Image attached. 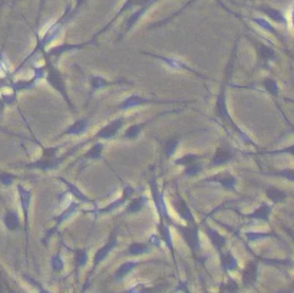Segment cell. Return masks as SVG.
Returning <instances> with one entry per match:
<instances>
[{
    "mask_svg": "<svg viewBox=\"0 0 294 293\" xmlns=\"http://www.w3.org/2000/svg\"><path fill=\"white\" fill-rule=\"evenodd\" d=\"M79 204H81V203H79V201H76V200H75V201H70V204H69V206H67V207L65 208V210H63V211H62V213H60L59 216H55V217L52 218V220L55 221V224L50 227L49 230H46V233H45V239L42 240V243H43L45 246L48 245L49 239L53 236L55 233H56L57 228H59V227L62 226V223H63L65 220H67V218L70 217L72 214H75L76 211H78V208H79Z\"/></svg>",
    "mask_w": 294,
    "mask_h": 293,
    "instance_id": "52a82bcc",
    "label": "cell"
},
{
    "mask_svg": "<svg viewBox=\"0 0 294 293\" xmlns=\"http://www.w3.org/2000/svg\"><path fill=\"white\" fill-rule=\"evenodd\" d=\"M150 187H151V194H152V201H154V206H155V210L160 216V220H162L165 224H172V220L168 214V207H167V203H165V199H164V193H162L155 179H151L150 181Z\"/></svg>",
    "mask_w": 294,
    "mask_h": 293,
    "instance_id": "5b68a950",
    "label": "cell"
},
{
    "mask_svg": "<svg viewBox=\"0 0 294 293\" xmlns=\"http://www.w3.org/2000/svg\"><path fill=\"white\" fill-rule=\"evenodd\" d=\"M253 22H254L256 25H258V26H260L261 29H264V30H266V32H268V33H273L275 38H278V39L281 38V36H280V33H278V32H277V30H275V29L273 28V26H271L268 22H266L264 19H260V18H253Z\"/></svg>",
    "mask_w": 294,
    "mask_h": 293,
    "instance_id": "e575fe53",
    "label": "cell"
},
{
    "mask_svg": "<svg viewBox=\"0 0 294 293\" xmlns=\"http://www.w3.org/2000/svg\"><path fill=\"white\" fill-rule=\"evenodd\" d=\"M25 279H28L29 282H30V283H32V284H35V286L38 287V289H39V290H40V292H46V289H45V287H42V286H39L38 282H36L35 279H32L30 276H28V274H25Z\"/></svg>",
    "mask_w": 294,
    "mask_h": 293,
    "instance_id": "bcb514c9",
    "label": "cell"
},
{
    "mask_svg": "<svg viewBox=\"0 0 294 293\" xmlns=\"http://www.w3.org/2000/svg\"><path fill=\"white\" fill-rule=\"evenodd\" d=\"M5 106H6V104L3 102V99L0 98V115L3 113V109H5Z\"/></svg>",
    "mask_w": 294,
    "mask_h": 293,
    "instance_id": "c3c4849f",
    "label": "cell"
},
{
    "mask_svg": "<svg viewBox=\"0 0 294 293\" xmlns=\"http://www.w3.org/2000/svg\"><path fill=\"white\" fill-rule=\"evenodd\" d=\"M15 180H16V175L9 174V172H5V171H0V183L3 186H12Z\"/></svg>",
    "mask_w": 294,
    "mask_h": 293,
    "instance_id": "b9f144b4",
    "label": "cell"
},
{
    "mask_svg": "<svg viewBox=\"0 0 294 293\" xmlns=\"http://www.w3.org/2000/svg\"><path fill=\"white\" fill-rule=\"evenodd\" d=\"M268 175H280V177H285L288 181H294V171L293 168H288V170H281V171H271V172H267Z\"/></svg>",
    "mask_w": 294,
    "mask_h": 293,
    "instance_id": "ab89813d",
    "label": "cell"
},
{
    "mask_svg": "<svg viewBox=\"0 0 294 293\" xmlns=\"http://www.w3.org/2000/svg\"><path fill=\"white\" fill-rule=\"evenodd\" d=\"M145 55H148V56L155 57V59H158V61H161L164 62L167 67H170L171 69H175V71H188L191 74H195L199 78H204V75H201L199 72L197 71H194L192 68H190L188 65H185L184 62H181L178 59H174V57H165V56H158V55H154V53H148V52H145Z\"/></svg>",
    "mask_w": 294,
    "mask_h": 293,
    "instance_id": "4fadbf2b",
    "label": "cell"
},
{
    "mask_svg": "<svg viewBox=\"0 0 294 293\" xmlns=\"http://www.w3.org/2000/svg\"><path fill=\"white\" fill-rule=\"evenodd\" d=\"M150 243H151L152 246L158 247L162 243L161 237L158 236V235H151V237H150Z\"/></svg>",
    "mask_w": 294,
    "mask_h": 293,
    "instance_id": "f6af8a7d",
    "label": "cell"
},
{
    "mask_svg": "<svg viewBox=\"0 0 294 293\" xmlns=\"http://www.w3.org/2000/svg\"><path fill=\"white\" fill-rule=\"evenodd\" d=\"M3 223H5V226H6V228H8L9 231L18 230L20 224L19 214H18L15 210H9V211L5 214V217H3Z\"/></svg>",
    "mask_w": 294,
    "mask_h": 293,
    "instance_id": "4316f807",
    "label": "cell"
},
{
    "mask_svg": "<svg viewBox=\"0 0 294 293\" xmlns=\"http://www.w3.org/2000/svg\"><path fill=\"white\" fill-rule=\"evenodd\" d=\"M133 193H135V190H133L131 186H126V187L122 190V194H121V197H119V199H116L115 201H112V203H111V204H108L106 207L95 208V210H92V211H89V213H91V214H95V216H99V214H106V213H112V211H115L116 208L122 207L123 204L132 197Z\"/></svg>",
    "mask_w": 294,
    "mask_h": 293,
    "instance_id": "ba28073f",
    "label": "cell"
},
{
    "mask_svg": "<svg viewBox=\"0 0 294 293\" xmlns=\"http://www.w3.org/2000/svg\"><path fill=\"white\" fill-rule=\"evenodd\" d=\"M174 101H161V99H150V98H143L139 95H131L128 96L126 99H123L121 104L118 105V109L119 111H126V109H131V108H136V106H141V105H148V104H172Z\"/></svg>",
    "mask_w": 294,
    "mask_h": 293,
    "instance_id": "9c48e42d",
    "label": "cell"
},
{
    "mask_svg": "<svg viewBox=\"0 0 294 293\" xmlns=\"http://www.w3.org/2000/svg\"><path fill=\"white\" fill-rule=\"evenodd\" d=\"M59 148L50 147V148H43V152L40 155V158H38L33 162H29L25 167L29 170H42V171H50L59 168V165L63 162L65 157H56V152Z\"/></svg>",
    "mask_w": 294,
    "mask_h": 293,
    "instance_id": "7a4b0ae2",
    "label": "cell"
},
{
    "mask_svg": "<svg viewBox=\"0 0 294 293\" xmlns=\"http://www.w3.org/2000/svg\"><path fill=\"white\" fill-rule=\"evenodd\" d=\"M0 131H3V133H6V134H10L9 131H6V130H5V128H2V127H0Z\"/></svg>",
    "mask_w": 294,
    "mask_h": 293,
    "instance_id": "681fc988",
    "label": "cell"
},
{
    "mask_svg": "<svg viewBox=\"0 0 294 293\" xmlns=\"http://www.w3.org/2000/svg\"><path fill=\"white\" fill-rule=\"evenodd\" d=\"M50 267H52L53 272H62V270H63L65 263H63V260H62L60 252H56L55 255L52 256V259H50Z\"/></svg>",
    "mask_w": 294,
    "mask_h": 293,
    "instance_id": "836d02e7",
    "label": "cell"
},
{
    "mask_svg": "<svg viewBox=\"0 0 294 293\" xmlns=\"http://www.w3.org/2000/svg\"><path fill=\"white\" fill-rule=\"evenodd\" d=\"M86 130H88V121L86 120H78L70 127H67L66 130L60 134L59 137H63V135H82Z\"/></svg>",
    "mask_w": 294,
    "mask_h": 293,
    "instance_id": "d4e9b609",
    "label": "cell"
},
{
    "mask_svg": "<svg viewBox=\"0 0 294 293\" xmlns=\"http://www.w3.org/2000/svg\"><path fill=\"white\" fill-rule=\"evenodd\" d=\"M202 164L198 161H195V162H192V164H190V165H187L185 167V170H184V174L185 175H188V177H195L197 174H199L201 171H202Z\"/></svg>",
    "mask_w": 294,
    "mask_h": 293,
    "instance_id": "d590c367",
    "label": "cell"
},
{
    "mask_svg": "<svg viewBox=\"0 0 294 293\" xmlns=\"http://www.w3.org/2000/svg\"><path fill=\"white\" fill-rule=\"evenodd\" d=\"M45 72H46V79H48L49 85L52 86V88H55L57 92L63 96V99H65V101H66V104L70 106V109H74V105H72L70 99H69V95H67L66 84H65V81H63L62 75L59 74V71H57L56 68L50 64V61H49V59L46 61Z\"/></svg>",
    "mask_w": 294,
    "mask_h": 293,
    "instance_id": "3957f363",
    "label": "cell"
},
{
    "mask_svg": "<svg viewBox=\"0 0 294 293\" xmlns=\"http://www.w3.org/2000/svg\"><path fill=\"white\" fill-rule=\"evenodd\" d=\"M264 12H266L267 15L271 18V19L274 20V22H277V23H284L285 25V19L284 16L278 12V10H271V9H264Z\"/></svg>",
    "mask_w": 294,
    "mask_h": 293,
    "instance_id": "60d3db41",
    "label": "cell"
},
{
    "mask_svg": "<svg viewBox=\"0 0 294 293\" xmlns=\"http://www.w3.org/2000/svg\"><path fill=\"white\" fill-rule=\"evenodd\" d=\"M148 201V199L145 196L141 197H136V199L131 200V203H128V207L125 208V213L126 214H135V213H139L145 206V203Z\"/></svg>",
    "mask_w": 294,
    "mask_h": 293,
    "instance_id": "83f0119b",
    "label": "cell"
},
{
    "mask_svg": "<svg viewBox=\"0 0 294 293\" xmlns=\"http://www.w3.org/2000/svg\"><path fill=\"white\" fill-rule=\"evenodd\" d=\"M89 82H91V95L95 94L96 91H99V89H104V88H106V86L115 85V84H128V82H126V81H123V79L112 82V81H106L104 76H98V75L92 76Z\"/></svg>",
    "mask_w": 294,
    "mask_h": 293,
    "instance_id": "603a6c76",
    "label": "cell"
},
{
    "mask_svg": "<svg viewBox=\"0 0 294 293\" xmlns=\"http://www.w3.org/2000/svg\"><path fill=\"white\" fill-rule=\"evenodd\" d=\"M172 204H174V207L177 210L180 218H182L184 221H187L188 224H198L195 221V218H194V214H192L191 208L188 207V204L185 203V200L182 199L181 196H177L175 199L172 200Z\"/></svg>",
    "mask_w": 294,
    "mask_h": 293,
    "instance_id": "7c38bea8",
    "label": "cell"
},
{
    "mask_svg": "<svg viewBox=\"0 0 294 293\" xmlns=\"http://www.w3.org/2000/svg\"><path fill=\"white\" fill-rule=\"evenodd\" d=\"M57 180L60 181L62 184H65V187H66V191L69 194H72L74 197H75L76 201H79V203H91V204H96L94 200H91L88 196L84 194V191H81V189L75 186L74 183H70V181L65 180V179H62V177H57Z\"/></svg>",
    "mask_w": 294,
    "mask_h": 293,
    "instance_id": "ac0fdd59",
    "label": "cell"
},
{
    "mask_svg": "<svg viewBox=\"0 0 294 293\" xmlns=\"http://www.w3.org/2000/svg\"><path fill=\"white\" fill-rule=\"evenodd\" d=\"M94 42V40H92ZM92 42H88V43H82V45H70V43H60L55 47H50L48 52H43L45 53V59L48 61L50 57H59L60 55L66 53L69 50H75V49H82L85 47L86 45H91Z\"/></svg>",
    "mask_w": 294,
    "mask_h": 293,
    "instance_id": "2e32d148",
    "label": "cell"
},
{
    "mask_svg": "<svg viewBox=\"0 0 294 293\" xmlns=\"http://www.w3.org/2000/svg\"><path fill=\"white\" fill-rule=\"evenodd\" d=\"M151 252V246L146 245V243H132L128 247V255L131 256H141L146 255Z\"/></svg>",
    "mask_w": 294,
    "mask_h": 293,
    "instance_id": "4dcf8cb0",
    "label": "cell"
},
{
    "mask_svg": "<svg viewBox=\"0 0 294 293\" xmlns=\"http://www.w3.org/2000/svg\"><path fill=\"white\" fill-rule=\"evenodd\" d=\"M219 290H227V292H236L238 290V286L237 283L234 282V280H230V283L224 284V286H221V289Z\"/></svg>",
    "mask_w": 294,
    "mask_h": 293,
    "instance_id": "ee69618b",
    "label": "cell"
},
{
    "mask_svg": "<svg viewBox=\"0 0 294 293\" xmlns=\"http://www.w3.org/2000/svg\"><path fill=\"white\" fill-rule=\"evenodd\" d=\"M234 157V151L227 147V145H219L217 148V151L214 154L212 160H211V167H218V165H224L230 161L233 160Z\"/></svg>",
    "mask_w": 294,
    "mask_h": 293,
    "instance_id": "9a60e30c",
    "label": "cell"
},
{
    "mask_svg": "<svg viewBox=\"0 0 294 293\" xmlns=\"http://www.w3.org/2000/svg\"><path fill=\"white\" fill-rule=\"evenodd\" d=\"M271 211H273V206H270V204H267V203H263V204L258 206L254 211H251L250 214H247V218H250V220H263V221H268V220H270Z\"/></svg>",
    "mask_w": 294,
    "mask_h": 293,
    "instance_id": "cb8c5ba5",
    "label": "cell"
},
{
    "mask_svg": "<svg viewBox=\"0 0 294 293\" xmlns=\"http://www.w3.org/2000/svg\"><path fill=\"white\" fill-rule=\"evenodd\" d=\"M219 262H221V269H223V272H233V270H237L238 267V262L237 259L234 257V255L227 250V252H219Z\"/></svg>",
    "mask_w": 294,
    "mask_h": 293,
    "instance_id": "7402d4cb",
    "label": "cell"
},
{
    "mask_svg": "<svg viewBox=\"0 0 294 293\" xmlns=\"http://www.w3.org/2000/svg\"><path fill=\"white\" fill-rule=\"evenodd\" d=\"M256 47L258 59H260V62H261L264 67H267L268 62H271V61H275V59H277V52H275L273 47L266 46V45H263V43H256Z\"/></svg>",
    "mask_w": 294,
    "mask_h": 293,
    "instance_id": "ffe728a7",
    "label": "cell"
},
{
    "mask_svg": "<svg viewBox=\"0 0 294 293\" xmlns=\"http://www.w3.org/2000/svg\"><path fill=\"white\" fill-rule=\"evenodd\" d=\"M236 50H237V45L233 47V52H231V56H230V61L227 64V69H226V76L221 82V86H219V94L217 96V102H215V113L217 116L221 118L226 125H228L231 130H234L237 135L240 137V140L244 142H248L251 145H254V142L251 141V138L247 135L246 133H243L238 125H236V123L233 121V118L230 116V112H228L227 108V85L230 82V78H231V72H233V68H234V62H236Z\"/></svg>",
    "mask_w": 294,
    "mask_h": 293,
    "instance_id": "6da1fadb",
    "label": "cell"
},
{
    "mask_svg": "<svg viewBox=\"0 0 294 293\" xmlns=\"http://www.w3.org/2000/svg\"><path fill=\"white\" fill-rule=\"evenodd\" d=\"M199 160V155H195V154H187V155H184V157H181L178 160H175V164L177 165H182V167H187V165H190L192 162H195V161Z\"/></svg>",
    "mask_w": 294,
    "mask_h": 293,
    "instance_id": "f35d334b",
    "label": "cell"
},
{
    "mask_svg": "<svg viewBox=\"0 0 294 293\" xmlns=\"http://www.w3.org/2000/svg\"><path fill=\"white\" fill-rule=\"evenodd\" d=\"M263 88L266 89L267 92L270 95H273V96H277L278 95V85H277V82H275L273 78H264L263 79Z\"/></svg>",
    "mask_w": 294,
    "mask_h": 293,
    "instance_id": "d6a6232c",
    "label": "cell"
},
{
    "mask_svg": "<svg viewBox=\"0 0 294 293\" xmlns=\"http://www.w3.org/2000/svg\"><path fill=\"white\" fill-rule=\"evenodd\" d=\"M258 279V262L253 260L246 266V269L243 270V284L246 287L254 286Z\"/></svg>",
    "mask_w": 294,
    "mask_h": 293,
    "instance_id": "e0dca14e",
    "label": "cell"
},
{
    "mask_svg": "<svg viewBox=\"0 0 294 293\" xmlns=\"http://www.w3.org/2000/svg\"><path fill=\"white\" fill-rule=\"evenodd\" d=\"M175 290H181V292H188V289L185 287V283H184V282H180L178 287H177Z\"/></svg>",
    "mask_w": 294,
    "mask_h": 293,
    "instance_id": "7dc6e473",
    "label": "cell"
},
{
    "mask_svg": "<svg viewBox=\"0 0 294 293\" xmlns=\"http://www.w3.org/2000/svg\"><path fill=\"white\" fill-rule=\"evenodd\" d=\"M158 236L161 237V240L167 245V247L170 249L171 252L172 259L175 257V247H174V242H172V236H171V230H170V226L165 224L162 220H160V224H158Z\"/></svg>",
    "mask_w": 294,
    "mask_h": 293,
    "instance_id": "d6986e66",
    "label": "cell"
},
{
    "mask_svg": "<svg viewBox=\"0 0 294 293\" xmlns=\"http://www.w3.org/2000/svg\"><path fill=\"white\" fill-rule=\"evenodd\" d=\"M75 262L76 269H81L82 266L86 265V262H88V252H86V249H78V250H76Z\"/></svg>",
    "mask_w": 294,
    "mask_h": 293,
    "instance_id": "8d00e7d4",
    "label": "cell"
},
{
    "mask_svg": "<svg viewBox=\"0 0 294 293\" xmlns=\"http://www.w3.org/2000/svg\"><path fill=\"white\" fill-rule=\"evenodd\" d=\"M18 194H19V201L22 211H23V218H25V230L26 235L29 231V207H30V201H32V193L29 191L25 186L19 184L18 186Z\"/></svg>",
    "mask_w": 294,
    "mask_h": 293,
    "instance_id": "8fae6325",
    "label": "cell"
},
{
    "mask_svg": "<svg viewBox=\"0 0 294 293\" xmlns=\"http://www.w3.org/2000/svg\"><path fill=\"white\" fill-rule=\"evenodd\" d=\"M207 183H218L219 186L223 187V189L228 190V191H234V187H236V177H233V175H230V174H217V175H214V177H209L207 179Z\"/></svg>",
    "mask_w": 294,
    "mask_h": 293,
    "instance_id": "44dd1931",
    "label": "cell"
},
{
    "mask_svg": "<svg viewBox=\"0 0 294 293\" xmlns=\"http://www.w3.org/2000/svg\"><path fill=\"white\" fill-rule=\"evenodd\" d=\"M116 231H118V228H115L114 231H112V235L109 236V239H108V242L105 243L104 246L101 247L98 252L95 253V256H94V265H92V269H91V274L88 276V279H86V284L84 286V290H85L86 287H88V284H91L89 282H91V277H92V274L95 273L96 267L101 265L102 262H104L105 259L109 256V253L114 250L115 247H116V245H118V237H116Z\"/></svg>",
    "mask_w": 294,
    "mask_h": 293,
    "instance_id": "8992f818",
    "label": "cell"
},
{
    "mask_svg": "<svg viewBox=\"0 0 294 293\" xmlns=\"http://www.w3.org/2000/svg\"><path fill=\"white\" fill-rule=\"evenodd\" d=\"M123 124H125L123 118H118V120L111 121L95 134L94 140H111V138H114L115 135L118 134V131L123 127Z\"/></svg>",
    "mask_w": 294,
    "mask_h": 293,
    "instance_id": "30bf717a",
    "label": "cell"
},
{
    "mask_svg": "<svg viewBox=\"0 0 294 293\" xmlns=\"http://www.w3.org/2000/svg\"><path fill=\"white\" fill-rule=\"evenodd\" d=\"M102 151H104V144L96 142L89 151H86L84 154V158H86V160H99L102 157Z\"/></svg>",
    "mask_w": 294,
    "mask_h": 293,
    "instance_id": "1f68e13d",
    "label": "cell"
},
{
    "mask_svg": "<svg viewBox=\"0 0 294 293\" xmlns=\"http://www.w3.org/2000/svg\"><path fill=\"white\" fill-rule=\"evenodd\" d=\"M150 123H152V120H150V121H146V123H142V124H133V125H131L126 131H125V134H123V138L125 140H135V138H138L139 137V134H141V131H142L143 128L148 125Z\"/></svg>",
    "mask_w": 294,
    "mask_h": 293,
    "instance_id": "f1b7e54d",
    "label": "cell"
},
{
    "mask_svg": "<svg viewBox=\"0 0 294 293\" xmlns=\"http://www.w3.org/2000/svg\"><path fill=\"white\" fill-rule=\"evenodd\" d=\"M141 265L139 262H123L122 265L119 266L114 273V279L116 280H121L123 277H126L128 274L132 272L133 269H136L138 266Z\"/></svg>",
    "mask_w": 294,
    "mask_h": 293,
    "instance_id": "484cf974",
    "label": "cell"
},
{
    "mask_svg": "<svg viewBox=\"0 0 294 293\" xmlns=\"http://www.w3.org/2000/svg\"><path fill=\"white\" fill-rule=\"evenodd\" d=\"M266 196L273 203H283L287 199V194H285L284 191L278 190L277 187H268V189H266Z\"/></svg>",
    "mask_w": 294,
    "mask_h": 293,
    "instance_id": "f546056e",
    "label": "cell"
},
{
    "mask_svg": "<svg viewBox=\"0 0 294 293\" xmlns=\"http://www.w3.org/2000/svg\"><path fill=\"white\" fill-rule=\"evenodd\" d=\"M178 144H180V137H174L170 141H167V144H165V155L172 157L174 152L177 151V148H178Z\"/></svg>",
    "mask_w": 294,
    "mask_h": 293,
    "instance_id": "74e56055",
    "label": "cell"
},
{
    "mask_svg": "<svg viewBox=\"0 0 294 293\" xmlns=\"http://www.w3.org/2000/svg\"><path fill=\"white\" fill-rule=\"evenodd\" d=\"M172 226L177 228V231L180 233L184 242L187 243V246L190 247L191 252L194 255H197L201 249V242H199V226L198 224H188V226H180L172 223Z\"/></svg>",
    "mask_w": 294,
    "mask_h": 293,
    "instance_id": "277c9868",
    "label": "cell"
},
{
    "mask_svg": "<svg viewBox=\"0 0 294 293\" xmlns=\"http://www.w3.org/2000/svg\"><path fill=\"white\" fill-rule=\"evenodd\" d=\"M202 226H204V231H205V235L209 239V242H211V245L217 249V252H223L226 246H227V237H224L223 235H219L218 231L215 230V228H212V227L207 226L204 221H202Z\"/></svg>",
    "mask_w": 294,
    "mask_h": 293,
    "instance_id": "5bb4252c",
    "label": "cell"
},
{
    "mask_svg": "<svg viewBox=\"0 0 294 293\" xmlns=\"http://www.w3.org/2000/svg\"><path fill=\"white\" fill-rule=\"evenodd\" d=\"M273 236L271 233H256V231H247L246 237L248 242H256L260 239H266V237Z\"/></svg>",
    "mask_w": 294,
    "mask_h": 293,
    "instance_id": "7bdbcfd3",
    "label": "cell"
}]
</instances>
